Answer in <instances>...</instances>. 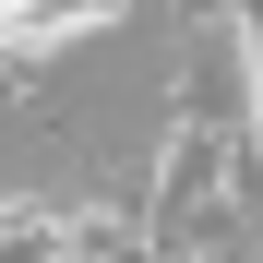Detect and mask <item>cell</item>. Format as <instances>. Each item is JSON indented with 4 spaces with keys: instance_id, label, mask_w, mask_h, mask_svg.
Wrapping results in <instances>:
<instances>
[{
    "instance_id": "6da1fadb",
    "label": "cell",
    "mask_w": 263,
    "mask_h": 263,
    "mask_svg": "<svg viewBox=\"0 0 263 263\" xmlns=\"http://www.w3.org/2000/svg\"><path fill=\"white\" fill-rule=\"evenodd\" d=\"M144 0H0V84H36L60 48H84V36L132 24Z\"/></svg>"
},
{
    "instance_id": "7a4b0ae2",
    "label": "cell",
    "mask_w": 263,
    "mask_h": 263,
    "mask_svg": "<svg viewBox=\"0 0 263 263\" xmlns=\"http://www.w3.org/2000/svg\"><path fill=\"white\" fill-rule=\"evenodd\" d=\"M60 263H156V251H144V215H132V203H72Z\"/></svg>"
}]
</instances>
